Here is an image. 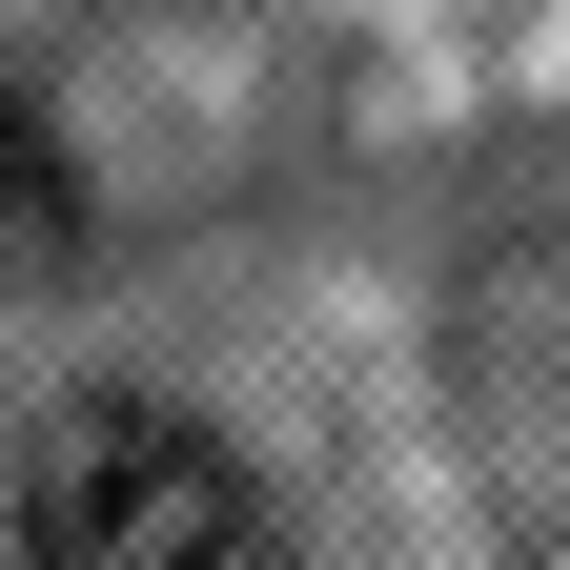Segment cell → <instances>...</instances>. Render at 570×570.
Here are the masks:
<instances>
[{
  "label": "cell",
  "instance_id": "cell-1",
  "mask_svg": "<svg viewBox=\"0 0 570 570\" xmlns=\"http://www.w3.org/2000/svg\"><path fill=\"white\" fill-rule=\"evenodd\" d=\"M21 570H285V489L184 407H82L21 469Z\"/></svg>",
  "mask_w": 570,
  "mask_h": 570
},
{
  "label": "cell",
  "instance_id": "cell-2",
  "mask_svg": "<svg viewBox=\"0 0 570 570\" xmlns=\"http://www.w3.org/2000/svg\"><path fill=\"white\" fill-rule=\"evenodd\" d=\"M61 245H82V164H61V122L0 82V285H21V265H61Z\"/></svg>",
  "mask_w": 570,
  "mask_h": 570
}]
</instances>
